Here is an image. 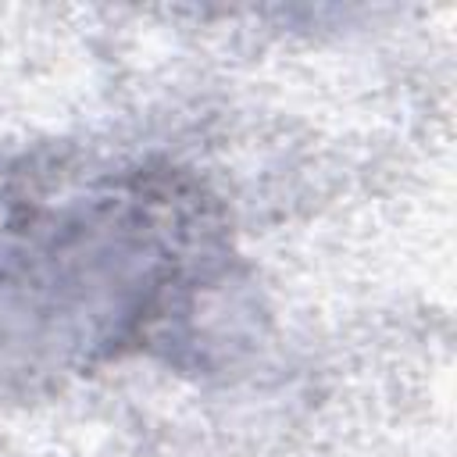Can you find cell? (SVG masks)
<instances>
[{"label": "cell", "instance_id": "6da1fadb", "mask_svg": "<svg viewBox=\"0 0 457 457\" xmlns=\"http://www.w3.org/2000/svg\"><path fill=\"white\" fill-rule=\"evenodd\" d=\"M214 232L196 186L132 171L7 225L0 296L39 321L61 353L111 357L189 314L218 261Z\"/></svg>", "mask_w": 457, "mask_h": 457}]
</instances>
